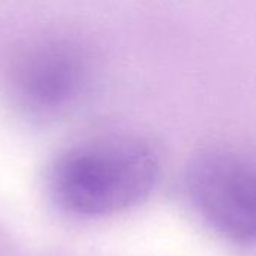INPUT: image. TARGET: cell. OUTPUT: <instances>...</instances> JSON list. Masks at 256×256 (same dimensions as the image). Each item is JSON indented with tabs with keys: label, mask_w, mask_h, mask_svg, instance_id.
<instances>
[{
	"label": "cell",
	"mask_w": 256,
	"mask_h": 256,
	"mask_svg": "<svg viewBox=\"0 0 256 256\" xmlns=\"http://www.w3.org/2000/svg\"><path fill=\"white\" fill-rule=\"evenodd\" d=\"M160 174L158 150L142 138L108 136L58 154L46 177L52 202L76 218L111 216L142 202Z\"/></svg>",
	"instance_id": "cell-1"
},
{
	"label": "cell",
	"mask_w": 256,
	"mask_h": 256,
	"mask_svg": "<svg viewBox=\"0 0 256 256\" xmlns=\"http://www.w3.org/2000/svg\"><path fill=\"white\" fill-rule=\"evenodd\" d=\"M186 190L198 214L220 236L252 244L256 232L255 170L228 150L198 154L186 171Z\"/></svg>",
	"instance_id": "cell-2"
},
{
	"label": "cell",
	"mask_w": 256,
	"mask_h": 256,
	"mask_svg": "<svg viewBox=\"0 0 256 256\" xmlns=\"http://www.w3.org/2000/svg\"><path fill=\"white\" fill-rule=\"evenodd\" d=\"M69 54L46 52L26 72L24 98L36 106H56L74 93L80 81V68Z\"/></svg>",
	"instance_id": "cell-3"
}]
</instances>
